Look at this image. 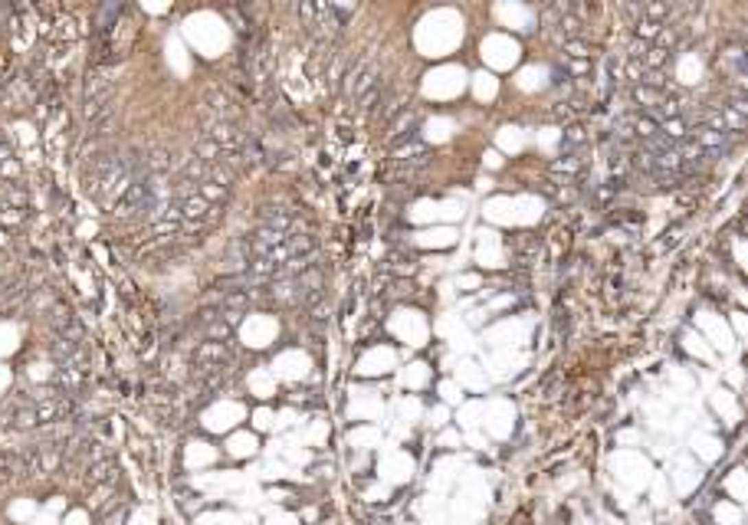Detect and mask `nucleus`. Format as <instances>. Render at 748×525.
Instances as JSON below:
<instances>
[{
    "mask_svg": "<svg viewBox=\"0 0 748 525\" xmlns=\"http://www.w3.org/2000/svg\"><path fill=\"white\" fill-rule=\"evenodd\" d=\"M644 75H646V69H644V62H640V60H630L627 62V79H633V82L640 86V82H644Z\"/></svg>",
    "mask_w": 748,
    "mask_h": 525,
    "instance_id": "obj_12",
    "label": "nucleus"
},
{
    "mask_svg": "<svg viewBox=\"0 0 748 525\" xmlns=\"http://www.w3.org/2000/svg\"><path fill=\"white\" fill-rule=\"evenodd\" d=\"M3 207H7V204H3V197H0V213H3Z\"/></svg>",
    "mask_w": 748,
    "mask_h": 525,
    "instance_id": "obj_18",
    "label": "nucleus"
},
{
    "mask_svg": "<svg viewBox=\"0 0 748 525\" xmlns=\"http://www.w3.org/2000/svg\"><path fill=\"white\" fill-rule=\"evenodd\" d=\"M377 82H381V69H377V62H374L371 56H364L361 62H355L351 73L344 75V95H348L351 102H361Z\"/></svg>",
    "mask_w": 748,
    "mask_h": 525,
    "instance_id": "obj_2",
    "label": "nucleus"
},
{
    "mask_svg": "<svg viewBox=\"0 0 748 525\" xmlns=\"http://www.w3.org/2000/svg\"><path fill=\"white\" fill-rule=\"evenodd\" d=\"M663 92H666V89H653V86H644V82H640V86L633 89V102H637V105H644L646 112H650L653 105H659V102H663Z\"/></svg>",
    "mask_w": 748,
    "mask_h": 525,
    "instance_id": "obj_6",
    "label": "nucleus"
},
{
    "mask_svg": "<svg viewBox=\"0 0 748 525\" xmlns=\"http://www.w3.org/2000/svg\"><path fill=\"white\" fill-rule=\"evenodd\" d=\"M611 167H613V171H617V174H624V171H627V167H630V154H627V151H613Z\"/></svg>",
    "mask_w": 748,
    "mask_h": 525,
    "instance_id": "obj_13",
    "label": "nucleus"
},
{
    "mask_svg": "<svg viewBox=\"0 0 748 525\" xmlns=\"http://www.w3.org/2000/svg\"><path fill=\"white\" fill-rule=\"evenodd\" d=\"M552 171L554 174H578V171H581V161H578V158H558V161H554L552 165Z\"/></svg>",
    "mask_w": 748,
    "mask_h": 525,
    "instance_id": "obj_10",
    "label": "nucleus"
},
{
    "mask_svg": "<svg viewBox=\"0 0 748 525\" xmlns=\"http://www.w3.org/2000/svg\"><path fill=\"white\" fill-rule=\"evenodd\" d=\"M259 226H266V230H276V233L289 237V233L299 230V220H296L292 210H285V207H266V210H259Z\"/></svg>",
    "mask_w": 748,
    "mask_h": 525,
    "instance_id": "obj_3",
    "label": "nucleus"
},
{
    "mask_svg": "<svg viewBox=\"0 0 748 525\" xmlns=\"http://www.w3.org/2000/svg\"><path fill=\"white\" fill-rule=\"evenodd\" d=\"M676 14V7L670 3V0H650V3H644V20H650V23H659V27H666V20Z\"/></svg>",
    "mask_w": 748,
    "mask_h": 525,
    "instance_id": "obj_5",
    "label": "nucleus"
},
{
    "mask_svg": "<svg viewBox=\"0 0 748 525\" xmlns=\"http://www.w3.org/2000/svg\"><path fill=\"white\" fill-rule=\"evenodd\" d=\"M0 246H10V233H7L3 226H0Z\"/></svg>",
    "mask_w": 748,
    "mask_h": 525,
    "instance_id": "obj_17",
    "label": "nucleus"
},
{
    "mask_svg": "<svg viewBox=\"0 0 748 525\" xmlns=\"http://www.w3.org/2000/svg\"><path fill=\"white\" fill-rule=\"evenodd\" d=\"M7 158H14V154H10V148H7V145H3V141H0V165H3V161H7Z\"/></svg>",
    "mask_w": 748,
    "mask_h": 525,
    "instance_id": "obj_16",
    "label": "nucleus"
},
{
    "mask_svg": "<svg viewBox=\"0 0 748 525\" xmlns=\"http://www.w3.org/2000/svg\"><path fill=\"white\" fill-rule=\"evenodd\" d=\"M23 220H27V210H20V207H3V213H0V226H3V230L23 224Z\"/></svg>",
    "mask_w": 748,
    "mask_h": 525,
    "instance_id": "obj_8",
    "label": "nucleus"
},
{
    "mask_svg": "<svg viewBox=\"0 0 748 525\" xmlns=\"http://www.w3.org/2000/svg\"><path fill=\"white\" fill-rule=\"evenodd\" d=\"M587 132H584L581 125H568L565 128V148H581V145H587Z\"/></svg>",
    "mask_w": 748,
    "mask_h": 525,
    "instance_id": "obj_7",
    "label": "nucleus"
},
{
    "mask_svg": "<svg viewBox=\"0 0 748 525\" xmlns=\"http://www.w3.org/2000/svg\"><path fill=\"white\" fill-rule=\"evenodd\" d=\"M112 473H115V466L112 463H95V469H92L95 480H112Z\"/></svg>",
    "mask_w": 748,
    "mask_h": 525,
    "instance_id": "obj_15",
    "label": "nucleus"
},
{
    "mask_svg": "<svg viewBox=\"0 0 748 525\" xmlns=\"http://www.w3.org/2000/svg\"><path fill=\"white\" fill-rule=\"evenodd\" d=\"M20 174H23V171H20V161H16V158H7V161L0 165V178L16 180V178H20Z\"/></svg>",
    "mask_w": 748,
    "mask_h": 525,
    "instance_id": "obj_11",
    "label": "nucleus"
},
{
    "mask_svg": "<svg viewBox=\"0 0 748 525\" xmlns=\"http://www.w3.org/2000/svg\"><path fill=\"white\" fill-rule=\"evenodd\" d=\"M194 375L207 384V388H213L220 377H224V371L226 368H233V345L230 342H200V345L194 348Z\"/></svg>",
    "mask_w": 748,
    "mask_h": 525,
    "instance_id": "obj_1",
    "label": "nucleus"
},
{
    "mask_svg": "<svg viewBox=\"0 0 748 525\" xmlns=\"http://www.w3.org/2000/svg\"><path fill=\"white\" fill-rule=\"evenodd\" d=\"M718 62H722V73L729 75V79L745 75V49H742V46H725Z\"/></svg>",
    "mask_w": 748,
    "mask_h": 525,
    "instance_id": "obj_4",
    "label": "nucleus"
},
{
    "mask_svg": "<svg viewBox=\"0 0 748 525\" xmlns=\"http://www.w3.org/2000/svg\"><path fill=\"white\" fill-rule=\"evenodd\" d=\"M620 10H624V14H627L633 23H637V20H644V3H624Z\"/></svg>",
    "mask_w": 748,
    "mask_h": 525,
    "instance_id": "obj_14",
    "label": "nucleus"
},
{
    "mask_svg": "<svg viewBox=\"0 0 748 525\" xmlns=\"http://www.w3.org/2000/svg\"><path fill=\"white\" fill-rule=\"evenodd\" d=\"M565 53H568V56H574V60H587V56H591V46L584 43V40H565Z\"/></svg>",
    "mask_w": 748,
    "mask_h": 525,
    "instance_id": "obj_9",
    "label": "nucleus"
}]
</instances>
